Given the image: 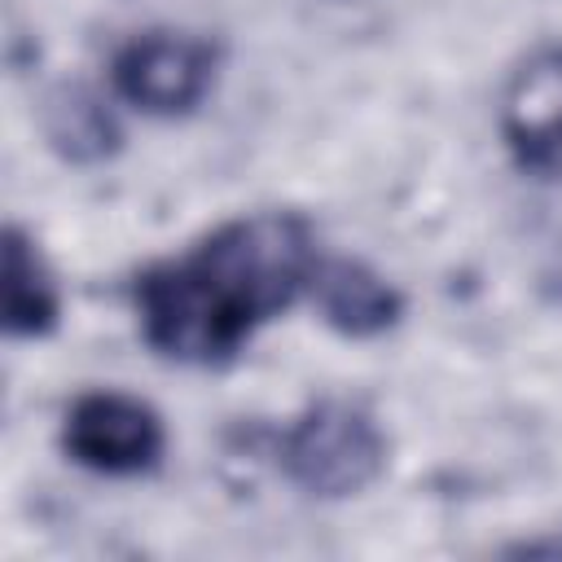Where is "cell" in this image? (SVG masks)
Here are the masks:
<instances>
[{
  "instance_id": "cell-1",
  "label": "cell",
  "mask_w": 562,
  "mask_h": 562,
  "mask_svg": "<svg viewBox=\"0 0 562 562\" xmlns=\"http://www.w3.org/2000/svg\"><path fill=\"white\" fill-rule=\"evenodd\" d=\"M316 263L312 233L290 211L228 220L184 255L140 272L145 342L180 364H220L312 285Z\"/></svg>"
},
{
  "instance_id": "cell-6",
  "label": "cell",
  "mask_w": 562,
  "mask_h": 562,
  "mask_svg": "<svg viewBox=\"0 0 562 562\" xmlns=\"http://www.w3.org/2000/svg\"><path fill=\"white\" fill-rule=\"evenodd\" d=\"M321 316L347 338H373L400 321V294L360 259H321L312 272Z\"/></svg>"
},
{
  "instance_id": "cell-5",
  "label": "cell",
  "mask_w": 562,
  "mask_h": 562,
  "mask_svg": "<svg viewBox=\"0 0 562 562\" xmlns=\"http://www.w3.org/2000/svg\"><path fill=\"white\" fill-rule=\"evenodd\" d=\"M501 132L522 162H549L562 154V44L531 53L501 101Z\"/></svg>"
},
{
  "instance_id": "cell-2",
  "label": "cell",
  "mask_w": 562,
  "mask_h": 562,
  "mask_svg": "<svg viewBox=\"0 0 562 562\" xmlns=\"http://www.w3.org/2000/svg\"><path fill=\"white\" fill-rule=\"evenodd\" d=\"M281 465L312 496H356L382 474L386 439L364 408L325 400L290 422L281 435Z\"/></svg>"
},
{
  "instance_id": "cell-8",
  "label": "cell",
  "mask_w": 562,
  "mask_h": 562,
  "mask_svg": "<svg viewBox=\"0 0 562 562\" xmlns=\"http://www.w3.org/2000/svg\"><path fill=\"white\" fill-rule=\"evenodd\" d=\"M48 136H53V145H61L70 158H92V154L105 149L101 140H110L114 132H110V119L101 114V105H92V101H83V97L70 92L66 105H53Z\"/></svg>"
},
{
  "instance_id": "cell-7",
  "label": "cell",
  "mask_w": 562,
  "mask_h": 562,
  "mask_svg": "<svg viewBox=\"0 0 562 562\" xmlns=\"http://www.w3.org/2000/svg\"><path fill=\"white\" fill-rule=\"evenodd\" d=\"M61 299L35 241L22 228L4 233V329L13 338H40L57 325Z\"/></svg>"
},
{
  "instance_id": "cell-4",
  "label": "cell",
  "mask_w": 562,
  "mask_h": 562,
  "mask_svg": "<svg viewBox=\"0 0 562 562\" xmlns=\"http://www.w3.org/2000/svg\"><path fill=\"white\" fill-rule=\"evenodd\" d=\"M66 452L97 474H140L162 457V422L145 400L123 391H88L66 413Z\"/></svg>"
},
{
  "instance_id": "cell-3",
  "label": "cell",
  "mask_w": 562,
  "mask_h": 562,
  "mask_svg": "<svg viewBox=\"0 0 562 562\" xmlns=\"http://www.w3.org/2000/svg\"><path fill=\"white\" fill-rule=\"evenodd\" d=\"M110 79L127 105L176 119L206 97L215 79V48L184 31H149L119 48Z\"/></svg>"
}]
</instances>
